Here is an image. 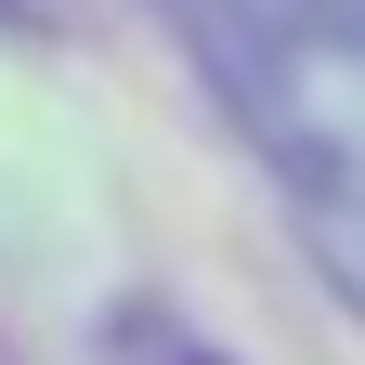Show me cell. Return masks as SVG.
Masks as SVG:
<instances>
[{
  "label": "cell",
  "instance_id": "2",
  "mask_svg": "<svg viewBox=\"0 0 365 365\" xmlns=\"http://www.w3.org/2000/svg\"><path fill=\"white\" fill-rule=\"evenodd\" d=\"M182 365H222V352H182Z\"/></svg>",
  "mask_w": 365,
  "mask_h": 365
},
{
  "label": "cell",
  "instance_id": "1",
  "mask_svg": "<svg viewBox=\"0 0 365 365\" xmlns=\"http://www.w3.org/2000/svg\"><path fill=\"white\" fill-rule=\"evenodd\" d=\"M157 26L274 170L313 274L365 313V0H157Z\"/></svg>",
  "mask_w": 365,
  "mask_h": 365
}]
</instances>
